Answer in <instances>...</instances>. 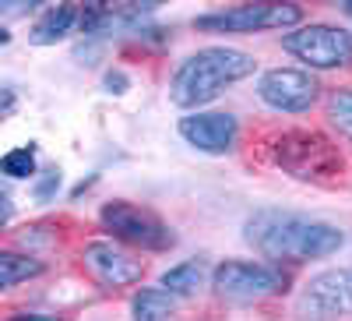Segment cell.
<instances>
[{
    "label": "cell",
    "instance_id": "obj_7",
    "mask_svg": "<svg viewBox=\"0 0 352 321\" xmlns=\"http://www.w3.org/2000/svg\"><path fill=\"white\" fill-rule=\"evenodd\" d=\"M282 272L261 261H222L212 272V286L215 293L236 304H250V300H264L282 289Z\"/></svg>",
    "mask_w": 352,
    "mask_h": 321
},
{
    "label": "cell",
    "instance_id": "obj_19",
    "mask_svg": "<svg viewBox=\"0 0 352 321\" xmlns=\"http://www.w3.org/2000/svg\"><path fill=\"white\" fill-rule=\"evenodd\" d=\"M102 85H106V92H113V96H124V92H127V85H131V78H127L120 68H113V71H106Z\"/></svg>",
    "mask_w": 352,
    "mask_h": 321
},
{
    "label": "cell",
    "instance_id": "obj_3",
    "mask_svg": "<svg viewBox=\"0 0 352 321\" xmlns=\"http://www.w3.org/2000/svg\"><path fill=\"white\" fill-rule=\"evenodd\" d=\"M272 159L282 173L307 184H338L345 173V159L338 145L314 127H289L272 138Z\"/></svg>",
    "mask_w": 352,
    "mask_h": 321
},
{
    "label": "cell",
    "instance_id": "obj_11",
    "mask_svg": "<svg viewBox=\"0 0 352 321\" xmlns=\"http://www.w3.org/2000/svg\"><path fill=\"white\" fill-rule=\"evenodd\" d=\"M180 138L194 145L197 152L226 156L240 138V121L232 113H190L180 116Z\"/></svg>",
    "mask_w": 352,
    "mask_h": 321
},
{
    "label": "cell",
    "instance_id": "obj_21",
    "mask_svg": "<svg viewBox=\"0 0 352 321\" xmlns=\"http://www.w3.org/2000/svg\"><path fill=\"white\" fill-rule=\"evenodd\" d=\"M8 321H60L56 314H36V311H25V314H11Z\"/></svg>",
    "mask_w": 352,
    "mask_h": 321
},
{
    "label": "cell",
    "instance_id": "obj_6",
    "mask_svg": "<svg viewBox=\"0 0 352 321\" xmlns=\"http://www.w3.org/2000/svg\"><path fill=\"white\" fill-rule=\"evenodd\" d=\"M303 11L296 4H240L229 11L201 14L194 25L201 32H268V28L300 25Z\"/></svg>",
    "mask_w": 352,
    "mask_h": 321
},
{
    "label": "cell",
    "instance_id": "obj_8",
    "mask_svg": "<svg viewBox=\"0 0 352 321\" xmlns=\"http://www.w3.org/2000/svg\"><path fill=\"white\" fill-rule=\"evenodd\" d=\"M300 318L310 321H335L352 314V269H331L314 276L296 300Z\"/></svg>",
    "mask_w": 352,
    "mask_h": 321
},
{
    "label": "cell",
    "instance_id": "obj_10",
    "mask_svg": "<svg viewBox=\"0 0 352 321\" xmlns=\"http://www.w3.org/2000/svg\"><path fill=\"white\" fill-rule=\"evenodd\" d=\"M81 261H85L88 276H92L96 282L113 286V289L134 286V282H141V276H144V265H141V261H138L134 254H127L124 247L109 244V240H92V244H85Z\"/></svg>",
    "mask_w": 352,
    "mask_h": 321
},
{
    "label": "cell",
    "instance_id": "obj_23",
    "mask_svg": "<svg viewBox=\"0 0 352 321\" xmlns=\"http://www.w3.org/2000/svg\"><path fill=\"white\" fill-rule=\"evenodd\" d=\"M345 14H352V0H345Z\"/></svg>",
    "mask_w": 352,
    "mask_h": 321
},
{
    "label": "cell",
    "instance_id": "obj_12",
    "mask_svg": "<svg viewBox=\"0 0 352 321\" xmlns=\"http://www.w3.org/2000/svg\"><path fill=\"white\" fill-rule=\"evenodd\" d=\"M78 25V8L74 4H56V8H46L39 14V21L32 25V32H28V39H32L36 46H53L60 43L74 32Z\"/></svg>",
    "mask_w": 352,
    "mask_h": 321
},
{
    "label": "cell",
    "instance_id": "obj_14",
    "mask_svg": "<svg viewBox=\"0 0 352 321\" xmlns=\"http://www.w3.org/2000/svg\"><path fill=\"white\" fill-rule=\"evenodd\" d=\"M43 272V261L39 258H28L18 251H0V293L11 286H21L28 279H36Z\"/></svg>",
    "mask_w": 352,
    "mask_h": 321
},
{
    "label": "cell",
    "instance_id": "obj_4",
    "mask_svg": "<svg viewBox=\"0 0 352 321\" xmlns=\"http://www.w3.org/2000/svg\"><path fill=\"white\" fill-rule=\"evenodd\" d=\"M99 219H102V226L113 233L116 240L134 244L141 251H169L176 244L173 229L155 212L134 205V201H106Z\"/></svg>",
    "mask_w": 352,
    "mask_h": 321
},
{
    "label": "cell",
    "instance_id": "obj_16",
    "mask_svg": "<svg viewBox=\"0 0 352 321\" xmlns=\"http://www.w3.org/2000/svg\"><path fill=\"white\" fill-rule=\"evenodd\" d=\"M0 173L8 180H28L36 173V145H21L0 156Z\"/></svg>",
    "mask_w": 352,
    "mask_h": 321
},
{
    "label": "cell",
    "instance_id": "obj_17",
    "mask_svg": "<svg viewBox=\"0 0 352 321\" xmlns=\"http://www.w3.org/2000/svg\"><path fill=\"white\" fill-rule=\"evenodd\" d=\"M328 121L331 127L352 145V89H338L328 99Z\"/></svg>",
    "mask_w": 352,
    "mask_h": 321
},
{
    "label": "cell",
    "instance_id": "obj_15",
    "mask_svg": "<svg viewBox=\"0 0 352 321\" xmlns=\"http://www.w3.org/2000/svg\"><path fill=\"white\" fill-rule=\"evenodd\" d=\"M173 300L162 286H148V289H141V293H134V321H169L173 314Z\"/></svg>",
    "mask_w": 352,
    "mask_h": 321
},
{
    "label": "cell",
    "instance_id": "obj_22",
    "mask_svg": "<svg viewBox=\"0 0 352 321\" xmlns=\"http://www.w3.org/2000/svg\"><path fill=\"white\" fill-rule=\"evenodd\" d=\"M8 43H11V32H8L4 25H0V46H8Z\"/></svg>",
    "mask_w": 352,
    "mask_h": 321
},
{
    "label": "cell",
    "instance_id": "obj_18",
    "mask_svg": "<svg viewBox=\"0 0 352 321\" xmlns=\"http://www.w3.org/2000/svg\"><path fill=\"white\" fill-rule=\"evenodd\" d=\"M60 180H64V173L60 169H46L43 177H36V184H32V194H36V201H53L56 198V191H60Z\"/></svg>",
    "mask_w": 352,
    "mask_h": 321
},
{
    "label": "cell",
    "instance_id": "obj_1",
    "mask_svg": "<svg viewBox=\"0 0 352 321\" xmlns=\"http://www.w3.org/2000/svg\"><path fill=\"white\" fill-rule=\"evenodd\" d=\"M247 244H254L264 258H285V261H314L328 258L345 244V233L324 219H310L300 212H278L264 209L247 219Z\"/></svg>",
    "mask_w": 352,
    "mask_h": 321
},
{
    "label": "cell",
    "instance_id": "obj_13",
    "mask_svg": "<svg viewBox=\"0 0 352 321\" xmlns=\"http://www.w3.org/2000/svg\"><path fill=\"white\" fill-rule=\"evenodd\" d=\"M208 279V265L204 261H180L169 272H162V289L169 297H194Z\"/></svg>",
    "mask_w": 352,
    "mask_h": 321
},
{
    "label": "cell",
    "instance_id": "obj_2",
    "mask_svg": "<svg viewBox=\"0 0 352 321\" xmlns=\"http://www.w3.org/2000/svg\"><path fill=\"white\" fill-rule=\"evenodd\" d=\"M254 71H257V61L250 53L232 50V46H204L176 68L169 81V103L180 110H197L204 103L219 99L229 85L250 78Z\"/></svg>",
    "mask_w": 352,
    "mask_h": 321
},
{
    "label": "cell",
    "instance_id": "obj_9",
    "mask_svg": "<svg viewBox=\"0 0 352 321\" xmlns=\"http://www.w3.org/2000/svg\"><path fill=\"white\" fill-rule=\"evenodd\" d=\"M257 96L268 103L278 113H307L317 96H320V85L310 71L300 68H272L264 71L257 81Z\"/></svg>",
    "mask_w": 352,
    "mask_h": 321
},
{
    "label": "cell",
    "instance_id": "obj_5",
    "mask_svg": "<svg viewBox=\"0 0 352 321\" xmlns=\"http://www.w3.org/2000/svg\"><path fill=\"white\" fill-rule=\"evenodd\" d=\"M282 46L296 61H303L307 68H317V71L352 64V36L338 25H303L296 32H285Z\"/></svg>",
    "mask_w": 352,
    "mask_h": 321
},
{
    "label": "cell",
    "instance_id": "obj_20",
    "mask_svg": "<svg viewBox=\"0 0 352 321\" xmlns=\"http://www.w3.org/2000/svg\"><path fill=\"white\" fill-rule=\"evenodd\" d=\"M25 11H32V4H21V0H0V14H25Z\"/></svg>",
    "mask_w": 352,
    "mask_h": 321
}]
</instances>
